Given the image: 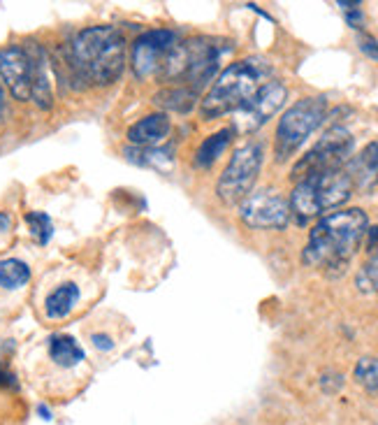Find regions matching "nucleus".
I'll use <instances>...</instances> for the list:
<instances>
[{"mask_svg": "<svg viewBox=\"0 0 378 425\" xmlns=\"http://www.w3.org/2000/svg\"><path fill=\"white\" fill-rule=\"evenodd\" d=\"M369 218L362 209H343L327 214L311 230L309 242L304 247L302 261L309 268H321L325 272L343 270L355 256Z\"/></svg>", "mask_w": 378, "mask_h": 425, "instance_id": "f257e3e1", "label": "nucleus"}, {"mask_svg": "<svg viewBox=\"0 0 378 425\" xmlns=\"http://www.w3.org/2000/svg\"><path fill=\"white\" fill-rule=\"evenodd\" d=\"M70 58L84 84L109 86L123 75L125 40L114 26H91L75 37Z\"/></svg>", "mask_w": 378, "mask_h": 425, "instance_id": "f03ea898", "label": "nucleus"}, {"mask_svg": "<svg viewBox=\"0 0 378 425\" xmlns=\"http://www.w3.org/2000/svg\"><path fill=\"white\" fill-rule=\"evenodd\" d=\"M269 68L260 58H246V61H237L230 68L221 72L211 91L204 96L200 105V112L204 119H218L223 114H235L244 103L255 96L260 89L262 77L267 75Z\"/></svg>", "mask_w": 378, "mask_h": 425, "instance_id": "7ed1b4c3", "label": "nucleus"}, {"mask_svg": "<svg viewBox=\"0 0 378 425\" xmlns=\"http://www.w3.org/2000/svg\"><path fill=\"white\" fill-rule=\"evenodd\" d=\"M353 182H350L346 168L307 177L297 182L293 189L288 202L290 214L297 218V223H309L311 218L343 205L353 196Z\"/></svg>", "mask_w": 378, "mask_h": 425, "instance_id": "20e7f679", "label": "nucleus"}, {"mask_svg": "<svg viewBox=\"0 0 378 425\" xmlns=\"http://www.w3.org/2000/svg\"><path fill=\"white\" fill-rule=\"evenodd\" d=\"M223 46L211 37H193L183 44H177L170 51L165 68L161 72L163 79H179L186 89L200 93L207 82H211L218 70Z\"/></svg>", "mask_w": 378, "mask_h": 425, "instance_id": "39448f33", "label": "nucleus"}, {"mask_svg": "<svg viewBox=\"0 0 378 425\" xmlns=\"http://www.w3.org/2000/svg\"><path fill=\"white\" fill-rule=\"evenodd\" d=\"M325 116H327V98L325 96H311L297 101L278 121L274 142L276 161H288L307 142L311 132L325 121Z\"/></svg>", "mask_w": 378, "mask_h": 425, "instance_id": "423d86ee", "label": "nucleus"}, {"mask_svg": "<svg viewBox=\"0 0 378 425\" xmlns=\"http://www.w3.org/2000/svg\"><path fill=\"white\" fill-rule=\"evenodd\" d=\"M353 144L355 139L346 128H341V125L330 128L316 142V147L307 156H302V161H297V165L293 168V179L295 182H302L307 177L346 168V163L350 161V154H353Z\"/></svg>", "mask_w": 378, "mask_h": 425, "instance_id": "0eeeda50", "label": "nucleus"}, {"mask_svg": "<svg viewBox=\"0 0 378 425\" xmlns=\"http://www.w3.org/2000/svg\"><path fill=\"white\" fill-rule=\"evenodd\" d=\"M262 168V144L251 142L244 144L235 151V156L230 158L228 168L223 170L221 179L216 184V193L225 205H237L244 202L253 189L258 175Z\"/></svg>", "mask_w": 378, "mask_h": 425, "instance_id": "6e6552de", "label": "nucleus"}, {"mask_svg": "<svg viewBox=\"0 0 378 425\" xmlns=\"http://www.w3.org/2000/svg\"><path fill=\"white\" fill-rule=\"evenodd\" d=\"M44 58V51L37 44L33 46H5L0 49V79L12 91L17 101H30L35 86L37 68Z\"/></svg>", "mask_w": 378, "mask_h": 425, "instance_id": "1a4fd4ad", "label": "nucleus"}, {"mask_svg": "<svg viewBox=\"0 0 378 425\" xmlns=\"http://www.w3.org/2000/svg\"><path fill=\"white\" fill-rule=\"evenodd\" d=\"M286 96H288L286 86L281 82H276V79L274 82L262 84L260 89L255 91V96L235 112V128L232 130L249 135V132H255L258 128H262V125L283 107Z\"/></svg>", "mask_w": 378, "mask_h": 425, "instance_id": "9d476101", "label": "nucleus"}, {"mask_svg": "<svg viewBox=\"0 0 378 425\" xmlns=\"http://www.w3.org/2000/svg\"><path fill=\"white\" fill-rule=\"evenodd\" d=\"M177 46V33L168 28L147 31L132 44V72L137 79L161 75L170 51Z\"/></svg>", "mask_w": 378, "mask_h": 425, "instance_id": "9b49d317", "label": "nucleus"}, {"mask_svg": "<svg viewBox=\"0 0 378 425\" xmlns=\"http://www.w3.org/2000/svg\"><path fill=\"white\" fill-rule=\"evenodd\" d=\"M240 216L251 228H286L290 218V205L276 191L264 189L242 202Z\"/></svg>", "mask_w": 378, "mask_h": 425, "instance_id": "f8f14e48", "label": "nucleus"}, {"mask_svg": "<svg viewBox=\"0 0 378 425\" xmlns=\"http://www.w3.org/2000/svg\"><path fill=\"white\" fill-rule=\"evenodd\" d=\"M346 172L355 191H371L378 186V142L367 144L346 163Z\"/></svg>", "mask_w": 378, "mask_h": 425, "instance_id": "ddd939ff", "label": "nucleus"}, {"mask_svg": "<svg viewBox=\"0 0 378 425\" xmlns=\"http://www.w3.org/2000/svg\"><path fill=\"white\" fill-rule=\"evenodd\" d=\"M170 116L163 112H156V114H149L139 119L137 123H132L128 128V139L137 147H154L170 135Z\"/></svg>", "mask_w": 378, "mask_h": 425, "instance_id": "4468645a", "label": "nucleus"}, {"mask_svg": "<svg viewBox=\"0 0 378 425\" xmlns=\"http://www.w3.org/2000/svg\"><path fill=\"white\" fill-rule=\"evenodd\" d=\"M79 300V286L77 284H61L46 295L44 300V314L49 318H65L75 309V304Z\"/></svg>", "mask_w": 378, "mask_h": 425, "instance_id": "2eb2a0df", "label": "nucleus"}, {"mask_svg": "<svg viewBox=\"0 0 378 425\" xmlns=\"http://www.w3.org/2000/svg\"><path fill=\"white\" fill-rule=\"evenodd\" d=\"M49 356L61 367H75L84 361V351L70 335H54L49 340Z\"/></svg>", "mask_w": 378, "mask_h": 425, "instance_id": "dca6fc26", "label": "nucleus"}, {"mask_svg": "<svg viewBox=\"0 0 378 425\" xmlns=\"http://www.w3.org/2000/svg\"><path fill=\"white\" fill-rule=\"evenodd\" d=\"M232 135H235V130L223 128V130H218V132H214V135H209L207 139H204V142L200 144V149H197V154H195L197 168H211V165L218 161V156L228 149Z\"/></svg>", "mask_w": 378, "mask_h": 425, "instance_id": "f3484780", "label": "nucleus"}, {"mask_svg": "<svg viewBox=\"0 0 378 425\" xmlns=\"http://www.w3.org/2000/svg\"><path fill=\"white\" fill-rule=\"evenodd\" d=\"M200 93L186 89V86H172V89H163L161 93H156V105H161L165 110H174V112H190L195 107V101Z\"/></svg>", "mask_w": 378, "mask_h": 425, "instance_id": "a211bd4d", "label": "nucleus"}, {"mask_svg": "<svg viewBox=\"0 0 378 425\" xmlns=\"http://www.w3.org/2000/svg\"><path fill=\"white\" fill-rule=\"evenodd\" d=\"M30 281V268L19 258H5L0 261V288L17 290Z\"/></svg>", "mask_w": 378, "mask_h": 425, "instance_id": "6ab92c4d", "label": "nucleus"}, {"mask_svg": "<svg viewBox=\"0 0 378 425\" xmlns=\"http://www.w3.org/2000/svg\"><path fill=\"white\" fill-rule=\"evenodd\" d=\"M355 381L367 390H378V358H360L355 365Z\"/></svg>", "mask_w": 378, "mask_h": 425, "instance_id": "aec40b11", "label": "nucleus"}, {"mask_svg": "<svg viewBox=\"0 0 378 425\" xmlns=\"http://www.w3.org/2000/svg\"><path fill=\"white\" fill-rule=\"evenodd\" d=\"M26 223L30 228V235L35 237L39 244H46L51 240V232H54V225H51V218L44 214V211H28L26 214Z\"/></svg>", "mask_w": 378, "mask_h": 425, "instance_id": "412c9836", "label": "nucleus"}, {"mask_svg": "<svg viewBox=\"0 0 378 425\" xmlns=\"http://www.w3.org/2000/svg\"><path fill=\"white\" fill-rule=\"evenodd\" d=\"M357 288L362 293H378V249L357 275Z\"/></svg>", "mask_w": 378, "mask_h": 425, "instance_id": "4be33fe9", "label": "nucleus"}, {"mask_svg": "<svg viewBox=\"0 0 378 425\" xmlns=\"http://www.w3.org/2000/svg\"><path fill=\"white\" fill-rule=\"evenodd\" d=\"M339 8L343 10V15H346V21L350 28H362L364 15L360 10V3H339Z\"/></svg>", "mask_w": 378, "mask_h": 425, "instance_id": "5701e85b", "label": "nucleus"}, {"mask_svg": "<svg viewBox=\"0 0 378 425\" xmlns=\"http://www.w3.org/2000/svg\"><path fill=\"white\" fill-rule=\"evenodd\" d=\"M357 42H360V49L364 51V54L371 56V58H376V61H378V40H376V37L367 35V33H360Z\"/></svg>", "mask_w": 378, "mask_h": 425, "instance_id": "b1692460", "label": "nucleus"}, {"mask_svg": "<svg viewBox=\"0 0 378 425\" xmlns=\"http://www.w3.org/2000/svg\"><path fill=\"white\" fill-rule=\"evenodd\" d=\"M0 386H3V388H17V376L12 374L5 365H0Z\"/></svg>", "mask_w": 378, "mask_h": 425, "instance_id": "393cba45", "label": "nucleus"}, {"mask_svg": "<svg viewBox=\"0 0 378 425\" xmlns=\"http://www.w3.org/2000/svg\"><path fill=\"white\" fill-rule=\"evenodd\" d=\"M15 354V342L10 340H0V365H5V361Z\"/></svg>", "mask_w": 378, "mask_h": 425, "instance_id": "a878e982", "label": "nucleus"}, {"mask_svg": "<svg viewBox=\"0 0 378 425\" xmlns=\"http://www.w3.org/2000/svg\"><path fill=\"white\" fill-rule=\"evenodd\" d=\"M91 340H93V344H96V349H100V351H109L111 347H114V342H111L107 335H98L96 333Z\"/></svg>", "mask_w": 378, "mask_h": 425, "instance_id": "bb28decb", "label": "nucleus"}, {"mask_svg": "<svg viewBox=\"0 0 378 425\" xmlns=\"http://www.w3.org/2000/svg\"><path fill=\"white\" fill-rule=\"evenodd\" d=\"M369 237H367V251L371 254V251L378 249V225H374V228H367Z\"/></svg>", "mask_w": 378, "mask_h": 425, "instance_id": "cd10ccee", "label": "nucleus"}, {"mask_svg": "<svg viewBox=\"0 0 378 425\" xmlns=\"http://www.w3.org/2000/svg\"><path fill=\"white\" fill-rule=\"evenodd\" d=\"M37 411H39V416H42L44 421H49V418H51V411L46 409V407H42V404H39V409H37Z\"/></svg>", "mask_w": 378, "mask_h": 425, "instance_id": "c85d7f7f", "label": "nucleus"}, {"mask_svg": "<svg viewBox=\"0 0 378 425\" xmlns=\"http://www.w3.org/2000/svg\"><path fill=\"white\" fill-rule=\"evenodd\" d=\"M5 114V93H3V86H0V119Z\"/></svg>", "mask_w": 378, "mask_h": 425, "instance_id": "c756f323", "label": "nucleus"}]
</instances>
